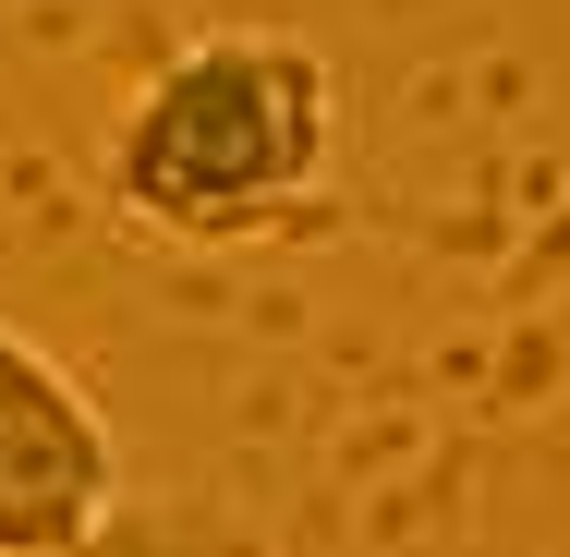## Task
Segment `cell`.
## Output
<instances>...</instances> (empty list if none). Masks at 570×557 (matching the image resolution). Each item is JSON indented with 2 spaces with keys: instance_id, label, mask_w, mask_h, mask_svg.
Wrapping results in <instances>:
<instances>
[{
  "instance_id": "2",
  "label": "cell",
  "mask_w": 570,
  "mask_h": 557,
  "mask_svg": "<svg viewBox=\"0 0 570 557\" xmlns=\"http://www.w3.org/2000/svg\"><path fill=\"white\" fill-rule=\"evenodd\" d=\"M121 509V437L98 388L0 328V557H61Z\"/></svg>"
},
{
  "instance_id": "1",
  "label": "cell",
  "mask_w": 570,
  "mask_h": 557,
  "mask_svg": "<svg viewBox=\"0 0 570 557\" xmlns=\"http://www.w3.org/2000/svg\"><path fill=\"white\" fill-rule=\"evenodd\" d=\"M341 146V86L304 37L279 24H219L170 49L110 133V207L158 242H255L279 230Z\"/></svg>"
},
{
  "instance_id": "3",
  "label": "cell",
  "mask_w": 570,
  "mask_h": 557,
  "mask_svg": "<svg viewBox=\"0 0 570 557\" xmlns=\"http://www.w3.org/2000/svg\"><path fill=\"white\" fill-rule=\"evenodd\" d=\"M61 557H207V546H195L183 521H158V509H134V497H121L110 521H98L86 546H61Z\"/></svg>"
}]
</instances>
